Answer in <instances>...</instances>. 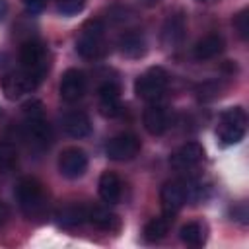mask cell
Instances as JSON below:
<instances>
[{
  "label": "cell",
  "instance_id": "6da1fadb",
  "mask_svg": "<svg viewBox=\"0 0 249 249\" xmlns=\"http://www.w3.org/2000/svg\"><path fill=\"white\" fill-rule=\"evenodd\" d=\"M202 196V185L193 179H173L167 181L160 191L161 210L165 216L173 218L187 202H196Z\"/></svg>",
  "mask_w": 249,
  "mask_h": 249
},
{
  "label": "cell",
  "instance_id": "7a4b0ae2",
  "mask_svg": "<svg viewBox=\"0 0 249 249\" xmlns=\"http://www.w3.org/2000/svg\"><path fill=\"white\" fill-rule=\"evenodd\" d=\"M14 196L21 212L31 218H43L47 212V191L45 185L35 177H21L16 183Z\"/></svg>",
  "mask_w": 249,
  "mask_h": 249
},
{
  "label": "cell",
  "instance_id": "3957f363",
  "mask_svg": "<svg viewBox=\"0 0 249 249\" xmlns=\"http://www.w3.org/2000/svg\"><path fill=\"white\" fill-rule=\"evenodd\" d=\"M76 53L88 60H97V58L105 56V53H107L105 25L99 19H88L82 25L80 35L76 39Z\"/></svg>",
  "mask_w": 249,
  "mask_h": 249
},
{
  "label": "cell",
  "instance_id": "277c9868",
  "mask_svg": "<svg viewBox=\"0 0 249 249\" xmlns=\"http://www.w3.org/2000/svg\"><path fill=\"white\" fill-rule=\"evenodd\" d=\"M247 130V113L243 107H228L220 113L216 136L222 146H235L243 140Z\"/></svg>",
  "mask_w": 249,
  "mask_h": 249
},
{
  "label": "cell",
  "instance_id": "5b68a950",
  "mask_svg": "<svg viewBox=\"0 0 249 249\" xmlns=\"http://www.w3.org/2000/svg\"><path fill=\"white\" fill-rule=\"evenodd\" d=\"M19 64L21 70L33 76L39 84L49 72V49L39 39H27L19 47Z\"/></svg>",
  "mask_w": 249,
  "mask_h": 249
},
{
  "label": "cell",
  "instance_id": "8992f818",
  "mask_svg": "<svg viewBox=\"0 0 249 249\" xmlns=\"http://www.w3.org/2000/svg\"><path fill=\"white\" fill-rule=\"evenodd\" d=\"M169 86V74L165 72V68L161 66H150L148 70H144L136 82H134V93L138 99L154 103L158 101L165 89Z\"/></svg>",
  "mask_w": 249,
  "mask_h": 249
},
{
  "label": "cell",
  "instance_id": "52a82bcc",
  "mask_svg": "<svg viewBox=\"0 0 249 249\" xmlns=\"http://www.w3.org/2000/svg\"><path fill=\"white\" fill-rule=\"evenodd\" d=\"M142 144H140V138L132 132H121L117 136H113L107 146H105V154L109 160L113 161H128L132 158L138 156Z\"/></svg>",
  "mask_w": 249,
  "mask_h": 249
},
{
  "label": "cell",
  "instance_id": "ba28073f",
  "mask_svg": "<svg viewBox=\"0 0 249 249\" xmlns=\"http://www.w3.org/2000/svg\"><path fill=\"white\" fill-rule=\"evenodd\" d=\"M0 86H2L6 99H19L21 95L33 91L39 86V82L19 68V70H10V72L2 74Z\"/></svg>",
  "mask_w": 249,
  "mask_h": 249
},
{
  "label": "cell",
  "instance_id": "9c48e42d",
  "mask_svg": "<svg viewBox=\"0 0 249 249\" xmlns=\"http://www.w3.org/2000/svg\"><path fill=\"white\" fill-rule=\"evenodd\" d=\"M21 138L35 150H45L49 148L51 140H53V130L51 124L45 121V117L39 119H25L21 128H19Z\"/></svg>",
  "mask_w": 249,
  "mask_h": 249
},
{
  "label": "cell",
  "instance_id": "30bf717a",
  "mask_svg": "<svg viewBox=\"0 0 249 249\" xmlns=\"http://www.w3.org/2000/svg\"><path fill=\"white\" fill-rule=\"evenodd\" d=\"M185 35H187V16L181 10H177V12L169 14L161 25V35H160L161 47L177 49L185 41Z\"/></svg>",
  "mask_w": 249,
  "mask_h": 249
},
{
  "label": "cell",
  "instance_id": "8fae6325",
  "mask_svg": "<svg viewBox=\"0 0 249 249\" xmlns=\"http://www.w3.org/2000/svg\"><path fill=\"white\" fill-rule=\"evenodd\" d=\"M86 86H88V78L80 68L64 70L60 76V84H58L60 99L66 103H76L86 93Z\"/></svg>",
  "mask_w": 249,
  "mask_h": 249
},
{
  "label": "cell",
  "instance_id": "7c38bea8",
  "mask_svg": "<svg viewBox=\"0 0 249 249\" xmlns=\"http://www.w3.org/2000/svg\"><path fill=\"white\" fill-rule=\"evenodd\" d=\"M88 169V156L82 148H66L58 156V171L66 179H78Z\"/></svg>",
  "mask_w": 249,
  "mask_h": 249
},
{
  "label": "cell",
  "instance_id": "4fadbf2b",
  "mask_svg": "<svg viewBox=\"0 0 249 249\" xmlns=\"http://www.w3.org/2000/svg\"><path fill=\"white\" fill-rule=\"evenodd\" d=\"M202 160H204V148L198 142H185L171 154L169 163L175 171H191Z\"/></svg>",
  "mask_w": 249,
  "mask_h": 249
},
{
  "label": "cell",
  "instance_id": "5bb4252c",
  "mask_svg": "<svg viewBox=\"0 0 249 249\" xmlns=\"http://www.w3.org/2000/svg\"><path fill=\"white\" fill-rule=\"evenodd\" d=\"M142 123H144V128L152 136H161L171 126V115H169L167 107L158 105V103H152V105H148L144 109Z\"/></svg>",
  "mask_w": 249,
  "mask_h": 249
},
{
  "label": "cell",
  "instance_id": "9a60e30c",
  "mask_svg": "<svg viewBox=\"0 0 249 249\" xmlns=\"http://www.w3.org/2000/svg\"><path fill=\"white\" fill-rule=\"evenodd\" d=\"M62 130L72 138H84L91 132V121L84 111H68L60 119Z\"/></svg>",
  "mask_w": 249,
  "mask_h": 249
},
{
  "label": "cell",
  "instance_id": "2e32d148",
  "mask_svg": "<svg viewBox=\"0 0 249 249\" xmlns=\"http://www.w3.org/2000/svg\"><path fill=\"white\" fill-rule=\"evenodd\" d=\"M97 193H99L103 202L117 204L121 200V196H123V181H121V177L117 173H113V171L101 173L99 183H97Z\"/></svg>",
  "mask_w": 249,
  "mask_h": 249
},
{
  "label": "cell",
  "instance_id": "e0dca14e",
  "mask_svg": "<svg viewBox=\"0 0 249 249\" xmlns=\"http://www.w3.org/2000/svg\"><path fill=\"white\" fill-rule=\"evenodd\" d=\"M222 51H224V37L218 33H208L196 41V45L193 47V56L196 60H210L218 56Z\"/></svg>",
  "mask_w": 249,
  "mask_h": 249
},
{
  "label": "cell",
  "instance_id": "ac0fdd59",
  "mask_svg": "<svg viewBox=\"0 0 249 249\" xmlns=\"http://www.w3.org/2000/svg\"><path fill=\"white\" fill-rule=\"evenodd\" d=\"M88 222L103 231H117L121 228V220L115 212H111L105 206H89L88 210Z\"/></svg>",
  "mask_w": 249,
  "mask_h": 249
},
{
  "label": "cell",
  "instance_id": "d6986e66",
  "mask_svg": "<svg viewBox=\"0 0 249 249\" xmlns=\"http://www.w3.org/2000/svg\"><path fill=\"white\" fill-rule=\"evenodd\" d=\"M88 210H89V206L80 204V202H72V204L62 206L54 218L62 228H74V226L88 222Z\"/></svg>",
  "mask_w": 249,
  "mask_h": 249
},
{
  "label": "cell",
  "instance_id": "ffe728a7",
  "mask_svg": "<svg viewBox=\"0 0 249 249\" xmlns=\"http://www.w3.org/2000/svg\"><path fill=\"white\" fill-rule=\"evenodd\" d=\"M119 51L128 58H140L146 53V39L138 31H126L119 37Z\"/></svg>",
  "mask_w": 249,
  "mask_h": 249
},
{
  "label": "cell",
  "instance_id": "44dd1931",
  "mask_svg": "<svg viewBox=\"0 0 249 249\" xmlns=\"http://www.w3.org/2000/svg\"><path fill=\"white\" fill-rule=\"evenodd\" d=\"M206 235H208V228H206L202 222H198V220L187 222V224H183L181 230H179L181 241L187 243V245H191V247H200V245H204Z\"/></svg>",
  "mask_w": 249,
  "mask_h": 249
},
{
  "label": "cell",
  "instance_id": "7402d4cb",
  "mask_svg": "<svg viewBox=\"0 0 249 249\" xmlns=\"http://www.w3.org/2000/svg\"><path fill=\"white\" fill-rule=\"evenodd\" d=\"M173 222V218L169 216H160V218H152L150 222H146L144 226V239L146 241H160L167 235L169 231V224Z\"/></svg>",
  "mask_w": 249,
  "mask_h": 249
},
{
  "label": "cell",
  "instance_id": "603a6c76",
  "mask_svg": "<svg viewBox=\"0 0 249 249\" xmlns=\"http://www.w3.org/2000/svg\"><path fill=\"white\" fill-rule=\"evenodd\" d=\"M18 165V148L12 142H0V171H12Z\"/></svg>",
  "mask_w": 249,
  "mask_h": 249
},
{
  "label": "cell",
  "instance_id": "cb8c5ba5",
  "mask_svg": "<svg viewBox=\"0 0 249 249\" xmlns=\"http://www.w3.org/2000/svg\"><path fill=\"white\" fill-rule=\"evenodd\" d=\"M123 111H124V105H123L121 97H105V99H99V113L105 119H115V117L123 115Z\"/></svg>",
  "mask_w": 249,
  "mask_h": 249
},
{
  "label": "cell",
  "instance_id": "d4e9b609",
  "mask_svg": "<svg viewBox=\"0 0 249 249\" xmlns=\"http://www.w3.org/2000/svg\"><path fill=\"white\" fill-rule=\"evenodd\" d=\"M222 91H224V86L220 82H216V80H210V82H204L202 86H198L196 95H198L200 101H212V99L220 97Z\"/></svg>",
  "mask_w": 249,
  "mask_h": 249
},
{
  "label": "cell",
  "instance_id": "484cf974",
  "mask_svg": "<svg viewBox=\"0 0 249 249\" xmlns=\"http://www.w3.org/2000/svg\"><path fill=\"white\" fill-rule=\"evenodd\" d=\"M56 2V10L62 16H76L84 10L86 0H54Z\"/></svg>",
  "mask_w": 249,
  "mask_h": 249
},
{
  "label": "cell",
  "instance_id": "4316f807",
  "mask_svg": "<svg viewBox=\"0 0 249 249\" xmlns=\"http://www.w3.org/2000/svg\"><path fill=\"white\" fill-rule=\"evenodd\" d=\"M233 27H235L237 35H239L243 41L249 37V10H247V8L241 10V12L233 18Z\"/></svg>",
  "mask_w": 249,
  "mask_h": 249
},
{
  "label": "cell",
  "instance_id": "83f0119b",
  "mask_svg": "<svg viewBox=\"0 0 249 249\" xmlns=\"http://www.w3.org/2000/svg\"><path fill=\"white\" fill-rule=\"evenodd\" d=\"M23 111V119H39V117H45V107L39 99H29L23 103L21 107Z\"/></svg>",
  "mask_w": 249,
  "mask_h": 249
},
{
  "label": "cell",
  "instance_id": "f1b7e54d",
  "mask_svg": "<svg viewBox=\"0 0 249 249\" xmlns=\"http://www.w3.org/2000/svg\"><path fill=\"white\" fill-rule=\"evenodd\" d=\"M97 93H99V99H105V97H121V86L115 80H105L99 86Z\"/></svg>",
  "mask_w": 249,
  "mask_h": 249
},
{
  "label": "cell",
  "instance_id": "f546056e",
  "mask_svg": "<svg viewBox=\"0 0 249 249\" xmlns=\"http://www.w3.org/2000/svg\"><path fill=\"white\" fill-rule=\"evenodd\" d=\"M21 4L25 6V10H27L29 14H39V12L45 10L47 0H21Z\"/></svg>",
  "mask_w": 249,
  "mask_h": 249
},
{
  "label": "cell",
  "instance_id": "4dcf8cb0",
  "mask_svg": "<svg viewBox=\"0 0 249 249\" xmlns=\"http://www.w3.org/2000/svg\"><path fill=\"white\" fill-rule=\"evenodd\" d=\"M233 216H237V218H233V220H237V222H241V224L245 226V224H247V208H245V204L233 208Z\"/></svg>",
  "mask_w": 249,
  "mask_h": 249
},
{
  "label": "cell",
  "instance_id": "1f68e13d",
  "mask_svg": "<svg viewBox=\"0 0 249 249\" xmlns=\"http://www.w3.org/2000/svg\"><path fill=\"white\" fill-rule=\"evenodd\" d=\"M8 218H10V208H8V204H6V202H2V200H0V226H2Z\"/></svg>",
  "mask_w": 249,
  "mask_h": 249
},
{
  "label": "cell",
  "instance_id": "d6a6232c",
  "mask_svg": "<svg viewBox=\"0 0 249 249\" xmlns=\"http://www.w3.org/2000/svg\"><path fill=\"white\" fill-rule=\"evenodd\" d=\"M8 8H10L8 6V0H0V21L8 16Z\"/></svg>",
  "mask_w": 249,
  "mask_h": 249
},
{
  "label": "cell",
  "instance_id": "836d02e7",
  "mask_svg": "<svg viewBox=\"0 0 249 249\" xmlns=\"http://www.w3.org/2000/svg\"><path fill=\"white\" fill-rule=\"evenodd\" d=\"M196 2H208V0H196Z\"/></svg>",
  "mask_w": 249,
  "mask_h": 249
},
{
  "label": "cell",
  "instance_id": "e575fe53",
  "mask_svg": "<svg viewBox=\"0 0 249 249\" xmlns=\"http://www.w3.org/2000/svg\"><path fill=\"white\" fill-rule=\"evenodd\" d=\"M0 117H2V107H0Z\"/></svg>",
  "mask_w": 249,
  "mask_h": 249
}]
</instances>
